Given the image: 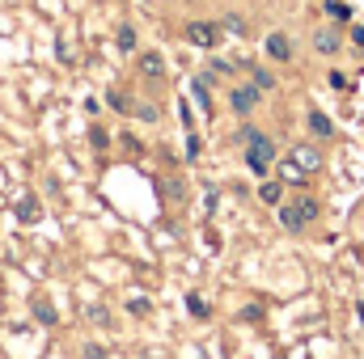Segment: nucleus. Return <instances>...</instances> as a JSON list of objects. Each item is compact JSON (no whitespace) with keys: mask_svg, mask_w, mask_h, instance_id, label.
<instances>
[{"mask_svg":"<svg viewBox=\"0 0 364 359\" xmlns=\"http://www.w3.org/2000/svg\"><path fill=\"white\" fill-rule=\"evenodd\" d=\"M38 216H43V207H38L34 199H21V203H17V220H21V224H34Z\"/></svg>","mask_w":364,"mask_h":359,"instance_id":"obj_13","label":"nucleus"},{"mask_svg":"<svg viewBox=\"0 0 364 359\" xmlns=\"http://www.w3.org/2000/svg\"><path fill=\"white\" fill-rule=\"evenodd\" d=\"M259 199H263V203H272V207H279V203H284V178H263Z\"/></svg>","mask_w":364,"mask_h":359,"instance_id":"obj_10","label":"nucleus"},{"mask_svg":"<svg viewBox=\"0 0 364 359\" xmlns=\"http://www.w3.org/2000/svg\"><path fill=\"white\" fill-rule=\"evenodd\" d=\"M34 313H38V321H55V309H51V304H38Z\"/></svg>","mask_w":364,"mask_h":359,"instance_id":"obj_22","label":"nucleus"},{"mask_svg":"<svg viewBox=\"0 0 364 359\" xmlns=\"http://www.w3.org/2000/svg\"><path fill=\"white\" fill-rule=\"evenodd\" d=\"M279 178H284V186H301L309 174H305V170H296L292 161H284V165H279Z\"/></svg>","mask_w":364,"mask_h":359,"instance_id":"obj_14","label":"nucleus"},{"mask_svg":"<svg viewBox=\"0 0 364 359\" xmlns=\"http://www.w3.org/2000/svg\"><path fill=\"white\" fill-rule=\"evenodd\" d=\"M220 34H225V30H220L216 21H191V26H186V43L199 47V51H212V47L220 43Z\"/></svg>","mask_w":364,"mask_h":359,"instance_id":"obj_2","label":"nucleus"},{"mask_svg":"<svg viewBox=\"0 0 364 359\" xmlns=\"http://www.w3.org/2000/svg\"><path fill=\"white\" fill-rule=\"evenodd\" d=\"M140 72H144L149 81H161V77H166V60H161L157 51H144V55H140Z\"/></svg>","mask_w":364,"mask_h":359,"instance_id":"obj_9","label":"nucleus"},{"mask_svg":"<svg viewBox=\"0 0 364 359\" xmlns=\"http://www.w3.org/2000/svg\"><path fill=\"white\" fill-rule=\"evenodd\" d=\"M246 165H250V174H259V178H267L272 174V165H275V144L259 131L250 144H246Z\"/></svg>","mask_w":364,"mask_h":359,"instance_id":"obj_1","label":"nucleus"},{"mask_svg":"<svg viewBox=\"0 0 364 359\" xmlns=\"http://www.w3.org/2000/svg\"><path fill=\"white\" fill-rule=\"evenodd\" d=\"M339 47H343V34H339L335 26H322V30L314 34V51H318V55H339Z\"/></svg>","mask_w":364,"mask_h":359,"instance_id":"obj_5","label":"nucleus"},{"mask_svg":"<svg viewBox=\"0 0 364 359\" xmlns=\"http://www.w3.org/2000/svg\"><path fill=\"white\" fill-rule=\"evenodd\" d=\"M296 203H301V211H305V220L314 224V220H318V199H309V194H301Z\"/></svg>","mask_w":364,"mask_h":359,"instance_id":"obj_18","label":"nucleus"},{"mask_svg":"<svg viewBox=\"0 0 364 359\" xmlns=\"http://www.w3.org/2000/svg\"><path fill=\"white\" fill-rule=\"evenodd\" d=\"M259 101H263V89L259 85H233L229 89V106H233V114H255L259 110Z\"/></svg>","mask_w":364,"mask_h":359,"instance_id":"obj_3","label":"nucleus"},{"mask_svg":"<svg viewBox=\"0 0 364 359\" xmlns=\"http://www.w3.org/2000/svg\"><path fill=\"white\" fill-rule=\"evenodd\" d=\"M186 313H191L195 321H208V317H212V304H208L199 292H191V296H186Z\"/></svg>","mask_w":364,"mask_h":359,"instance_id":"obj_12","label":"nucleus"},{"mask_svg":"<svg viewBox=\"0 0 364 359\" xmlns=\"http://www.w3.org/2000/svg\"><path fill=\"white\" fill-rule=\"evenodd\" d=\"M326 13H331L335 21H348V17H352V9H348V4H339V0H331V4H326Z\"/></svg>","mask_w":364,"mask_h":359,"instance_id":"obj_19","label":"nucleus"},{"mask_svg":"<svg viewBox=\"0 0 364 359\" xmlns=\"http://www.w3.org/2000/svg\"><path fill=\"white\" fill-rule=\"evenodd\" d=\"M279 224H284L288 233H305V228H309V220H305L301 203H279Z\"/></svg>","mask_w":364,"mask_h":359,"instance_id":"obj_7","label":"nucleus"},{"mask_svg":"<svg viewBox=\"0 0 364 359\" xmlns=\"http://www.w3.org/2000/svg\"><path fill=\"white\" fill-rule=\"evenodd\" d=\"M127 309H132L136 317H144V313H149V296H132V300H127Z\"/></svg>","mask_w":364,"mask_h":359,"instance_id":"obj_20","label":"nucleus"},{"mask_svg":"<svg viewBox=\"0 0 364 359\" xmlns=\"http://www.w3.org/2000/svg\"><path fill=\"white\" fill-rule=\"evenodd\" d=\"M250 77H255V85H259L263 93H272V89H275V77L267 72V68H250Z\"/></svg>","mask_w":364,"mask_h":359,"instance_id":"obj_16","label":"nucleus"},{"mask_svg":"<svg viewBox=\"0 0 364 359\" xmlns=\"http://www.w3.org/2000/svg\"><path fill=\"white\" fill-rule=\"evenodd\" d=\"M157 194H161V203H182V199H186V182L170 174V178L157 182Z\"/></svg>","mask_w":364,"mask_h":359,"instance_id":"obj_8","label":"nucleus"},{"mask_svg":"<svg viewBox=\"0 0 364 359\" xmlns=\"http://www.w3.org/2000/svg\"><path fill=\"white\" fill-rule=\"evenodd\" d=\"M136 43H140L136 38V26H119V47L123 51H136Z\"/></svg>","mask_w":364,"mask_h":359,"instance_id":"obj_17","label":"nucleus"},{"mask_svg":"<svg viewBox=\"0 0 364 359\" xmlns=\"http://www.w3.org/2000/svg\"><path fill=\"white\" fill-rule=\"evenodd\" d=\"M220 30H225V34H233V38H242V34H246V17H237V13H229V17L220 21Z\"/></svg>","mask_w":364,"mask_h":359,"instance_id":"obj_15","label":"nucleus"},{"mask_svg":"<svg viewBox=\"0 0 364 359\" xmlns=\"http://www.w3.org/2000/svg\"><path fill=\"white\" fill-rule=\"evenodd\" d=\"M90 140H93V148H110V131H102V127H93Z\"/></svg>","mask_w":364,"mask_h":359,"instance_id":"obj_21","label":"nucleus"},{"mask_svg":"<svg viewBox=\"0 0 364 359\" xmlns=\"http://www.w3.org/2000/svg\"><path fill=\"white\" fill-rule=\"evenodd\" d=\"M267 60H275V64H288L292 60V38L284 30H272L267 34Z\"/></svg>","mask_w":364,"mask_h":359,"instance_id":"obj_6","label":"nucleus"},{"mask_svg":"<svg viewBox=\"0 0 364 359\" xmlns=\"http://www.w3.org/2000/svg\"><path fill=\"white\" fill-rule=\"evenodd\" d=\"M309 131H314L318 140H331V136H335V123H331L322 110H309Z\"/></svg>","mask_w":364,"mask_h":359,"instance_id":"obj_11","label":"nucleus"},{"mask_svg":"<svg viewBox=\"0 0 364 359\" xmlns=\"http://www.w3.org/2000/svg\"><path fill=\"white\" fill-rule=\"evenodd\" d=\"M288 161H292L296 170H305V174H318V170H322L318 144H292V148H288Z\"/></svg>","mask_w":364,"mask_h":359,"instance_id":"obj_4","label":"nucleus"},{"mask_svg":"<svg viewBox=\"0 0 364 359\" xmlns=\"http://www.w3.org/2000/svg\"><path fill=\"white\" fill-rule=\"evenodd\" d=\"M348 34H352V43H356V47H364V26H352Z\"/></svg>","mask_w":364,"mask_h":359,"instance_id":"obj_23","label":"nucleus"}]
</instances>
